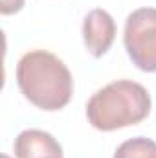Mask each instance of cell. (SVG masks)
<instances>
[{"label": "cell", "mask_w": 156, "mask_h": 158, "mask_svg": "<svg viewBox=\"0 0 156 158\" xmlns=\"http://www.w3.org/2000/svg\"><path fill=\"white\" fill-rule=\"evenodd\" d=\"M17 85L30 103L48 112L64 109L74 94V79L68 66L44 50H33L20 57Z\"/></svg>", "instance_id": "cell-1"}, {"label": "cell", "mask_w": 156, "mask_h": 158, "mask_svg": "<svg viewBox=\"0 0 156 158\" xmlns=\"http://www.w3.org/2000/svg\"><path fill=\"white\" fill-rule=\"evenodd\" d=\"M151 96L136 81L119 79L99 88L86 103V118L97 131L110 132L130 127L149 116Z\"/></svg>", "instance_id": "cell-2"}, {"label": "cell", "mask_w": 156, "mask_h": 158, "mask_svg": "<svg viewBox=\"0 0 156 158\" xmlns=\"http://www.w3.org/2000/svg\"><path fill=\"white\" fill-rule=\"evenodd\" d=\"M123 44L143 72H156V7H140L125 20Z\"/></svg>", "instance_id": "cell-3"}, {"label": "cell", "mask_w": 156, "mask_h": 158, "mask_svg": "<svg viewBox=\"0 0 156 158\" xmlns=\"http://www.w3.org/2000/svg\"><path fill=\"white\" fill-rule=\"evenodd\" d=\"M83 39L94 57H103L116 39V22L105 9H92L83 22Z\"/></svg>", "instance_id": "cell-4"}, {"label": "cell", "mask_w": 156, "mask_h": 158, "mask_svg": "<svg viewBox=\"0 0 156 158\" xmlns=\"http://www.w3.org/2000/svg\"><path fill=\"white\" fill-rule=\"evenodd\" d=\"M15 155L17 158H46L63 156L61 143L46 131L40 129H26L15 140Z\"/></svg>", "instance_id": "cell-5"}, {"label": "cell", "mask_w": 156, "mask_h": 158, "mask_svg": "<svg viewBox=\"0 0 156 158\" xmlns=\"http://www.w3.org/2000/svg\"><path fill=\"white\" fill-rule=\"evenodd\" d=\"M114 158H156V142L143 136L130 138L116 149Z\"/></svg>", "instance_id": "cell-6"}, {"label": "cell", "mask_w": 156, "mask_h": 158, "mask_svg": "<svg viewBox=\"0 0 156 158\" xmlns=\"http://www.w3.org/2000/svg\"><path fill=\"white\" fill-rule=\"evenodd\" d=\"M22 6H24V0H2L0 11H2V15H13V13L20 11Z\"/></svg>", "instance_id": "cell-7"}, {"label": "cell", "mask_w": 156, "mask_h": 158, "mask_svg": "<svg viewBox=\"0 0 156 158\" xmlns=\"http://www.w3.org/2000/svg\"><path fill=\"white\" fill-rule=\"evenodd\" d=\"M46 158H63V156H46Z\"/></svg>", "instance_id": "cell-8"}, {"label": "cell", "mask_w": 156, "mask_h": 158, "mask_svg": "<svg viewBox=\"0 0 156 158\" xmlns=\"http://www.w3.org/2000/svg\"><path fill=\"white\" fill-rule=\"evenodd\" d=\"M4 158H7V156H4Z\"/></svg>", "instance_id": "cell-9"}]
</instances>
